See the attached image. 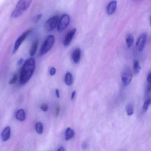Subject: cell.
<instances>
[{
  "label": "cell",
  "instance_id": "6da1fadb",
  "mask_svg": "<svg viewBox=\"0 0 151 151\" xmlns=\"http://www.w3.org/2000/svg\"><path fill=\"white\" fill-rule=\"evenodd\" d=\"M34 59L30 58L25 62L21 68L20 75V83L24 85L27 83L32 76L35 69Z\"/></svg>",
  "mask_w": 151,
  "mask_h": 151
},
{
  "label": "cell",
  "instance_id": "7a4b0ae2",
  "mask_svg": "<svg viewBox=\"0 0 151 151\" xmlns=\"http://www.w3.org/2000/svg\"><path fill=\"white\" fill-rule=\"evenodd\" d=\"M32 0H19L11 14L12 18H17L23 15L29 8Z\"/></svg>",
  "mask_w": 151,
  "mask_h": 151
},
{
  "label": "cell",
  "instance_id": "3957f363",
  "mask_svg": "<svg viewBox=\"0 0 151 151\" xmlns=\"http://www.w3.org/2000/svg\"><path fill=\"white\" fill-rule=\"evenodd\" d=\"M55 42V37L54 35H49L46 38L40 49L39 56H42L48 52L54 46Z\"/></svg>",
  "mask_w": 151,
  "mask_h": 151
},
{
  "label": "cell",
  "instance_id": "277c9868",
  "mask_svg": "<svg viewBox=\"0 0 151 151\" xmlns=\"http://www.w3.org/2000/svg\"><path fill=\"white\" fill-rule=\"evenodd\" d=\"M59 22V17L55 16L49 19L44 25V28L47 32H50L55 29Z\"/></svg>",
  "mask_w": 151,
  "mask_h": 151
},
{
  "label": "cell",
  "instance_id": "5b68a950",
  "mask_svg": "<svg viewBox=\"0 0 151 151\" xmlns=\"http://www.w3.org/2000/svg\"><path fill=\"white\" fill-rule=\"evenodd\" d=\"M70 17L68 14H64L60 19L58 25V31L62 32L65 30L70 24Z\"/></svg>",
  "mask_w": 151,
  "mask_h": 151
},
{
  "label": "cell",
  "instance_id": "8992f818",
  "mask_svg": "<svg viewBox=\"0 0 151 151\" xmlns=\"http://www.w3.org/2000/svg\"><path fill=\"white\" fill-rule=\"evenodd\" d=\"M133 78V73L129 68H126L122 72V80L125 86H127L129 85L131 83Z\"/></svg>",
  "mask_w": 151,
  "mask_h": 151
},
{
  "label": "cell",
  "instance_id": "52a82bcc",
  "mask_svg": "<svg viewBox=\"0 0 151 151\" xmlns=\"http://www.w3.org/2000/svg\"><path fill=\"white\" fill-rule=\"evenodd\" d=\"M31 30H27L25 32H24L21 35H20L19 37L17 39L16 41L15 42V44H14V48H13V51L12 53L15 54L17 51L18 49L19 48L20 45L22 44V43L26 39L28 35L31 33Z\"/></svg>",
  "mask_w": 151,
  "mask_h": 151
},
{
  "label": "cell",
  "instance_id": "ba28073f",
  "mask_svg": "<svg viewBox=\"0 0 151 151\" xmlns=\"http://www.w3.org/2000/svg\"><path fill=\"white\" fill-rule=\"evenodd\" d=\"M147 35L146 33H143L139 36L136 43V47L137 50L140 52L143 51L147 41Z\"/></svg>",
  "mask_w": 151,
  "mask_h": 151
},
{
  "label": "cell",
  "instance_id": "9c48e42d",
  "mask_svg": "<svg viewBox=\"0 0 151 151\" xmlns=\"http://www.w3.org/2000/svg\"><path fill=\"white\" fill-rule=\"evenodd\" d=\"M76 32V28H73V29L68 32L63 41V44L65 46L67 47L70 45L74 37Z\"/></svg>",
  "mask_w": 151,
  "mask_h": 151
},
{
  "label": "cell",
  "instance_id": "30bf717a",
  "mask_svg": "<svg viewBox=\"0 0 151 151\" xmlns=\"http://www.w3.org/2000/svg\"><path fill=\"white\" fill-rule=\"evenodd\" d=\"M11 128L9 126H6L4 128L1 134V139L4 142H6L8 141L9 139L11 136Z\"/></svg>",
  "mask_w": 151,
  "mask_h": 151
},
{
  "label": "cell",
  "instance_id": "8fae6325",
  "mask_svg": "<svg viewBox=\"0 0 151 151\" xmlns=\"http://www.w3.org/2000/svg\"><path fill=\"white\" fill-rule=\"evenodd\" d=\"M117 2L116 1H112L109 3L106 8V12L108 15L113 14L117 9Z\"/></svg>",
  "mask_w": 151,
  "mask_h": 151
},
{
  "label": "cell",
  "instance_id": "7c38bea8",
  "mask_svg": "<svg viewBox=\"0 0 151 151\" xmlns=\"http://www.w3.org/2000/svg\"><path fill=\"white\" fill-rule=\"evenodd\" d=\"M16 118L19 121H24L26 119V114L24 110L21 109L19 110L16 113Z\"/></svg>",
  "mask_w": 151,
  "mask_h": 151
},
{
  "label": "cell",
  "instance_id": "4fadbf2b",
  "mask_svg": "<svg viewBox=\"0 0 151 151\" xmlns=\"http://www.w3.org/2000/svg\"><path fill=\"white\" fill-rule=\"evenodd\" d=\"M73 59L76 64H78L81 57V50L80 48H77L73 53Z\"/></svg>",
  "mask_w": 151,
  "mask_h": 151
},
{
  "label": "cell",
  "instance_id": "5bb4252c",
  "mask_svg": "<svg viewBox=\"0 0 151 151\" xmlns=\"http://www.w3.org/2000/svg\"><path fill=\"white\" fill-rule=\"evenodd\" d=\"M38 45L39 41L38 40H36L33 42L30 51V55L31 56H33L35 55L38 48Z\"/></svg>",
  "mask_w": 151,
  "mask_h": 151
},
{
  "label": "cell",
  "instance_id": "9a60e30c",
  "mask_svg": "<svg viewBox=\"0 0 151 151\" xmlns=\"http://www.w3.org/2000/svg\"><path fill=\"white\" fill-rule=\"evenodd\" d=\"M75 135L74 131L70 128H68L65 131V140H70L73 138Z\"/></svg>",
  "mask_w": 151,
  "mask_h": 151
},
{
  "label": "cell",
  "instance_id": "2e32d148",
  "mask_svg": "<svg viewBox=\"0 0 151 151\" xmlns=\"http://www.w3.org/2000/svg\"><path fill=\"white\" fill-rule=\"evenodd\" d=\"M65 82L66 85L71 86L73 83V75L70 72H68L66 74L65 79Z\"/></svg>",
  "mask_w": 151,
  "mask_h": 151
},
{
  "label": "cell",
  "instance_id": "e0dca14e",
  "mask_svg": "<svg viewBox=\"0 0 151 151\" xmlns=\"http://www.w3.org/2000/svg\"><path fill=\"white\" fill-rule=\"evenodd\" d=\"M126 43L128 48H130L132 47L134 42V37L132 35H128L126 37Z\"/></svg>",
  "mask_w": 151,
  "mask_h": 151
},
{
  "label": "cell",
  "instance_id": "ac0fdd59",
  "mask_svg": "<svg viewBox=\"0 0 151 151\" xmlns=\"http://www.w3.org/2000/svg\"><path fill=\"white\" fill-rule=\"evenodd\" d=\"M134 70L135 74H138L141 70V66L139 61L137 60H135L134 62Z\"/></svg>",
  "mask_w": 151,
  "mask_h": 151
},
{
  "label": "cell",
  "instance_id": "d6986e66",
  "mask_svg": "<svg viewBox=\"0 0 151 151\" xmlns=\"http://www.w3.org/2000/svg\"><path fill=\"white\" fill-rule=\"evenodd\" d=\"M35 130L39 134H41L43 133V126L42 123L41 122H37L35 125Z\"/></svg>",
  "mask_w": 151,
  "mask_h": 151
},
{
  "label": "cell",
  "instance_id": "ffe728a7",
  "mask_svg": "<svg viewBox=\"0 0 151 151\" xmlns=\"http://www.w3.org/2000/svg\"><path fill=\"white\" fill-rule=\"evenodd\" d=\"M151 104V98L146 99L143 105L142 109L144 112H145L148 111L149 106Z\"/></svg>",
  "mask_w": 151,
  "mask_h": 151
},
{
  "label": "cell",
  "instance_id": "44dd1931",
  "mask_svg": "<svg viewBox=\"0 0 151 151\" xmlns=\"http://www.w3.org/2000/svg\"><path fill=\"white\" fill-rule=\"evenodd\" d=\"M127 113L128 116H131L134 114V110L133 105L131 104H129L126 107Z\"/></svg>",
  "mask_w": 151,
  "mask_h": 151
},
{
  "label": "cell",
  "instance_id": "7402d4cb",
  "mask_svg": "<svg viewBox=\"0 0 151 151\" xmlns=\"http://www.w3.org/2000/svg\"><path fill=\"white\" fill-rule=\"evenodd\" d=\"M147 90L149 92L151 91V72L148 74L147 77Z\"/></svg>",
  "mask_w": 151,
  "mask_h": 151
},
{
  "label": "cell",
  "instance_id": "603a6c76",
  "mask_svg": "<svg viewBox=\"0 0 151 151\" xmlns=\"http://www.w3.org/2000/svg\"><path fill=\"white\" fill-rule=\"evenodd\" d=\"M42 14H40L35 16V17L33 18V22L34 23H37V22H38V21L41 19L42 17Z\"/></svg>",
  "mask_w": 151,
  "mask_h": 151
},
{
  "label": "cell",
  "instance_id": "cb8c5ba5",
  "mask_svg": "<svg viewBox=\"0 0 151 151\" xmlns=\"http://www.w3.org/2000/svg\"><path fill=\"white\" fill-rule=\"evenodd\" d=\"M17 74H14L12 78L11 79L9 83V84H11V85L15 84L16 82H17Z\"/></svg>",
  "mask_w": 151,
  "mask_h": 151
},
{
  "label": "cell",
  "instance_id": "d4e9b609",
  "mask_svg": "<svg viewBox=\"0 0 151 151\" xmlns=\"http://www.w3.org/2000/svg\"><path fill=\"white\" fill-rule=\"evenodd\" d=\"M40 109L44 112H47L48 110V106L47 104H42L41 105Z\"/></svg>",
  "mask_w": 151,
  "mask_h": 151
},
{
  "label": "cell",
  "instance_id": "484cf974",
  "mask_svg": "<svg viewBox=\"0 0 151 151\" xmlns=\"http://www.w3.org/2000/svg\"><path fill=\"white\" fill-rule=\"evenodd\" d=\"M56 72V70L55 67H52L50 71V74L51 76H54Z\"/></svg>",
  "mask_w": 151,
  "mask_h": 151
},
{
  "label": "cell",
  "instance_id": "4316f807",
  "mask_svg": "<svg viewBox=\"0 0 151 151\" xmlns=\"http://www.w3.org/2000/svg\"><path fill=\"white\" fill-rule=\"evenodd\" d=\"M88 147V144L86 142H84L82 144L81 147L83 150H84Z\"/></svg>",
  "mask_w": 151,
  "mask_h": 151
},
{
  "label": "cell",
  "instance_id": "83f0119b",
  "mask_svg": "<svg viewBox=\"0 0 151 151\" xmlns=\"http://www.w3.org/2000/svg\"><path fill=\"white\" fill-rule=\"evenodd\" d=\"M76 95V91H74L72 93L71 95V100H73L74 99V98H75Z\"/></svg>",
  "mask_w": 151,
  "mask_h": 151
},
{
  "label": "cell",
  "instance_id": "f1b7e54d",
  "mask_svg": "<svg viewBox=\"0 0 151 151\" xmlns=\"http://www.w3.org/2000/svg\"><path fill=\"white\" fill-rule=\"evenodd\" d=\"M55 93L56 94L57 97L58 98H60V92H59V90L58 89H56L55 90Z\"/></svg>",
  "mask_w": 151,
  "mask_h": 151
},
{
  "label": "cell",
  "instance_id": "f546056e",
  "mask_svg": "<svg viewBox=\"0 0 151 151\" xmlns=\"http://www.w3.org/2000/svg\"><path fill=\"white\" fill-rule=\"evenodd\" d=\"M59 112H60V108L59 106H58L57 108L56 109V116H58L59 114Z\"/></svg>",
  "mask_w": 151,
  "mask_h": 151
},
{
  "label": "cell",
  "instance_id": "4dcf8cb0",
  "mask_svg": "<svg viewBox=\"0 0 151 151\" xmlns=\"http://www.w3.org/2000/svg\"><path fill=\"white\" fill-rule=\"evenodd\" d=\"M23 62V59H20L18 61L17 64L18 65H21V64H22Z\"/></svg>",
  "mask_w": 151,
  "mask_h": 151
},
{
  "label": "cell",
  "instance_id": "1f68e13d",
  "mask_svg": "<svg viewBox=\"0 0 151 151\" xmlns=\"http://www.w3.org/2000/svg\"><path fill=\"white\" fill-rule=\"evenodd\" d=\"M58 151H65V149H64V148L63 147H60L59 149L58 150Z\"/></svg>",
  "mask_w": 151,
  "mask_h": 151
},
{
  "label": "cell",
  "instance_id": "d6a6232c",
  "mask_svg": "<svg viewBox=\"0 0 151 151\" xmlns=\"http://www.w3.org/2000/svg\"><path fill=\"white\" fill-rule=\"evenodd\" d=\"M150 26H151V15L150 16Z\"/></svg>",
  "mask_w": 151,
  "mask_h": 151
}]
</instances>
